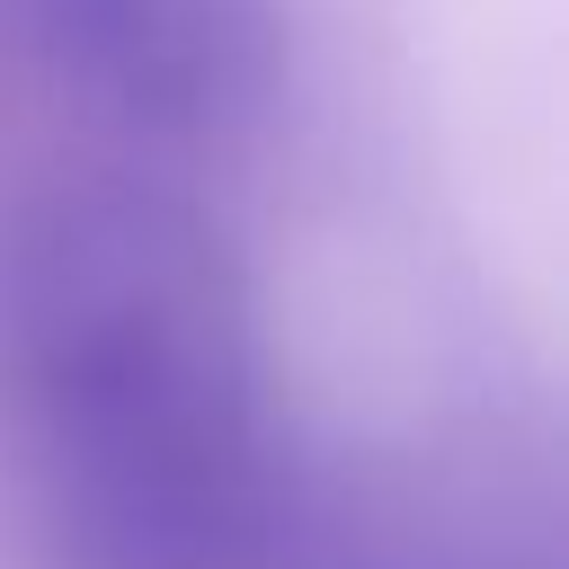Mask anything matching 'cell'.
<instances>
[{"instance_id":"cell-2","label":"cell","mask_w":569,"mask_h":569,"mask_svg":"<svg viewBox=\"0 0 569 569\" xmlns=\"http://www.w3.org/2000/svg\"><path fill=\"white\" fill-rule=\"evenodd\" d=\"M27 62L151 142H231L284 89L276 0H0Z\"/></svg>"},{"instance_id":"cell-1","label":"cell","mask_w":569,"mask_h":569,"mask_svg":"<svg viewBox=\"0 0 569 569\" xmlns=\"http://www.w3.org/2000/svg\"><path fill=\"white\" fill-rule=\"evenodd\" d=\"M0 418L62 569H258L284 525L258 302L231 231L151 178L0 222Z\"/></svg>"}]
</instances>
